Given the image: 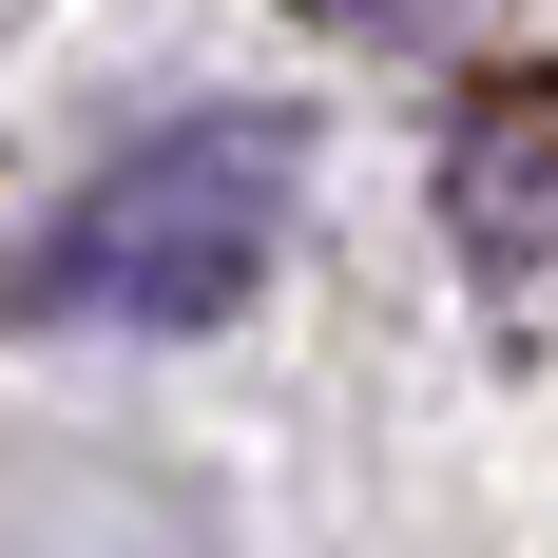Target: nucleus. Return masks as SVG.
Returning a JSON list of instances; mask_svg holds the SVG:
<instances>
[{
	"instance_id": "nucleus-1",
	"label": "nucleus",
	"mask_w": 558,
	"mask_h": 558,
	"mask_svg": "<svg viewBox=\"0 0 558 558\" xmlns=\"http://www.w3.org/2000/svg\"><path fill=\"white\" fill-rule=\"evenodd\" d=\"M289 193H308V135L270 97H213V116H155L116 173H77L39 213V251L0 270L20 328H231L289 251Z\"/></svg>"
},
{
	"instance_id": "nucleus-2",
	"label": "nucleus",
	"mask_w": 558,
	"mask_h": 558,
	"mask_svg": "<svg viewBox=\"0 0 558 558\" xmlns=\"http://www.w3.org/2000/svg\"><path fill=\"white\" fill-rule=\"evenodd\" d=\"M444 251L482 289H558V58H520L444 116Z\"/></svg>"
},
{
	"instance_id": "nucleus-3",
	"label": "nucleus",
	"mask_w": 558,
	"mask_h": 558,
	"mask_svg": "<svg viewBox=\"0 0 558 558\" xmlns=\"http://www.w3.org/2000/svg\"><path fill=\"white\" fill-rule=\"evenodd\" d=\"M347 20H404V0H347Z\"/></svg>"
}]
</instances>
